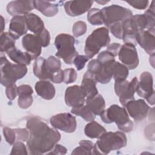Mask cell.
<instances>
[{"instance_id":"obj_1","label":"cell","mask_w":155,"mask_h":155,"mask_svg":"<svg viewBox=\"0 0 155 155\" xmlns=\"http://www.w3.org/2000/svg\"><path fill=\"white\" fill-rule=\"evenodd\" d=\"M26 128L29 131L27 148L31 155L47 154L61 139L60 133L36 117L27 121Z\"/></svg>"},{"instance_id":"obj_2","label":"cell","mask_w":155,"mask_h":155,"mask_svg":"<svg viewBox=\"0 0 155 155\" xmlns=\"http://www.w3.org/2000/svg\"><path fill=\"white\" fill-rule=\"evenodd\" d=\"M125 134L121 131L105 132L94 145L93 154H107L127 145Z\"/></svg>"},{"instance_id":"obj_3","label":"cell","mask_w":155,"mask_h":155,"mask_svg":"<svg viewBox=\"0 0 155 155\" xmlns=\"http://www.w3.org/2000/svg\"><path fill=\"white\" fill-rule=\"evenodd\" d=\"M102 120L106 124L115 122L118 128L124 132L131 131L134 127L126 109L117 105L113 104L105 110L100 115Z\"/></svg>"},{"instance_id":"obj_4","label":"cell","mask_w":155,"mask_h":155,"mask_svg":"<svg viewBox=\"0 0 155 155\" xmlns=\"http://www.w3.org/2000/svg\"><path fill=\"white\" fill-rule=\"evenodd\" d=\"M110 42L108 29L100 27L95 29L86 39L85 43V53L89 58H93L102 47L108 46Z\"/></svg>"},{"instance_id":"obj_5","label":"cell","mask_w":155,"mask_h":155,"mask_svg":"<svg viewBox=\"0 0 155 155\" xmlns=\"http://www.w3.org/2000/svg\"><path fill=\"white\" fill-rule=\"evenodd\" d=\"M27 73L26 65L12 64L5 58H1V84L5 87L15 84Z\"/></svg>"},{"instance_id":"obj_6","label":"cell","mask_w":155,"mask_h":155,"mask_svg":"<svg viewBox=\"0 0 155 155\" xmlns=\"http://www.w3.org/2000/svg\"><path fill=\"white\" fill-rule=\"evenodd\" d=\"M74 38L68 34L61 33L56 36L54 45L57 49L56 56L61 58L67 64H71L74 58L78 54L74 47Z\"/></svg>"},{"instance_id":"obj_7","label":"cell","mask_w":155,"mask_h":155,"mask_svg":"<svg viewBox=\"0 0 155 155\" xmlns=\"http://www.w3.org/2000/svg\"><path fill=\"white\" fill-rule=\"evenodd\" d=\"M101 12L104 17V24L108 28L133 16V12L129 8L115 4L104 7Z\"/></svg>"},{"instance_id":"obj_8","label":"cell","mask_w":155,"mask_h":155,"mask_svg":"<svg viewBox=\"0 0 155 155\" xmlns=\"http://www.w3.org/2000/svg\"><path fill=\"white\" fill-rule=\"evenodd\" d=\"M138 82L137 77H134L131 82L126 79L115 81L114 91L116 94L119 96V101L124 107L129 101L134 99V93Z\"/></svg>"},{"instance_id":"obj_9","label":"cell","mask_w":155,"mask_h":155,"mask_svg":"<svg viewBox=\"0 0 155 155\" xmlns=\"http://www.w3.org/2000/svg\"><path fill=\"white\" fill-rule=\"evenodd\" d=\"M136 92L138 96L145 98L150 105H154L153 79L150 72L144 71L140 74V81L138 82Z\"/></svg>"},{"instance_id":"obj_10","label":"cell","mask_w":155,"mask_h":155,"mask_svg":"<svg viewBox=\"0 0 155 155\" xmlns=\"http://www.w3.org/2000/svg\"><path fill=\"white\" fill-rule=\"evenodd\" d=\"M50 124L56 129L62 130L65 133H73L77 126L75 116L69 113H59L51 117Z\"/></svg>"},{"instance_id":"obj_11","label":"cell","mask_w":155,"mask_h":155,"mask_svg":"<svg viewBox=\"0 0 155 155\" xmlns=\"http://www.w3.org/2000/svg\"><path fill=\"white\" fill-rule=\"evenodd\" d=\"M119 60L128 69L136 68L139 62L136 46L131 44H124L121 45L118 53Z\"/></svg>"},{"instance_id":"obj_12","label":"cell","mask_w":155,"mask_h":155,"mask_svg":"<svg viewBox=\"0 0 155 155\" xmlns=\"http://www.w3.org/2000/svg\"><path fill=\"white\" fill-rule=\"evenodd\" d=\"M85 94L80 85L68 87L65 92V102L67 105L72 108L81 107L85 102Z\"/></svg>"},{"instance_id":"obj_13","label":"cell","mask_w":155,"mask_h":155,"mask_svg":"<svg viewBox=\"0 0 155 155\" xmlns=\"http://www.w3.org/2000/svg\"><path fill=\"white\" fill-rule=\"evenodd\" d=\"M125 107L129 115L136 120H142L145 119L150 110V107L143 99L130 101Z\"/></svg>"},{"instance_id":"obj_14","label":"cell","mask_w":155,"mask_h":155,"mask_svg":"<svg viewBox=\"0 0 155 155\" xmlns=\"http://www.w3.org/2000/svg\"><path fill=\"white\" fill-rule=\"evenodd\" d=\"M23 48L31 58L36 59L41 53L42 44L39 37L36 35L26 34L22 39Z\"/></svg>"},{"instance_id":"obj_15","label":"cell","mask_w":155,"mask_h":155,"mask_svg":"<svg viewBox=\"0 0 155 155\" xmlns=\"http://www.w3.org/2000/svg\"><path fill=\"white\" fill-rule=\"evenodd\" d=\"M93 1H69L64 4L66 13L70 16H80L91 8Z\"/></svg>"},{"instance_id":"obj_16","label":"cell","mask_w":155,"mask_h":155,"mask_svg":"<svg viewBox=\"0 0 155 155\" xmlns=\"http://www.w3.org/2000/svg\"><path fill=\"white\" fill-rule=\"evenodd\" d=\"M35 8L33 1H12L7 5V13L12 16L27 15Z\"/></svg>"},{"instance_id":"obj_17","label":"cell","mask_w":155,"mask_h":155,"mask_svg":"<svg viewBox=\"0 0 155 155\" xmlns=\"http://www.w3.org/2000/svg\"><path fill=\"white\" fill-rule=\"evenodd\" d=\"M154 33L148 30H144L139 31L136 36L137 44L150 55L154 54L155 42Z\"/></svg>"},{"instance_id":"obj_18","label":"cell","mask_w":155,"mask_h":155,"mask_svg":"<svg viewBox=\"0 0 155 155\" xmlns=\"http://www.w3.org/2000/svg\"><path fill=\"white\" fill-rule=\"evenodd\" d=\"M9 33L16 40L27 33L28 28L24 15L13 16L9 25Z\"/></svg>"},{"instance_id":"obj_19","label":"cell","mask_w":155,"mask_h":155,"mask_svg":"<svg viewBox=\"0 0 155 155\" xmlns=\"http://www.w3.org/2000/svg\"><path fill=\"white\" fill-rule=\"evenodd\" d=\"M124 35L123 41L125 44H131L135 46L137 45L136 36L139 32L137 24L133 16L122 22Z\"/></svg>"},{"instance_id":"obj_20","label":"cell","mask_w":155,"mask_h":155,"mask_svg":"<svg viewBox=\"0 0 155 155\" xmlns=\"http://www.w3.org/2000/svg\"><path fill=\"white\" fill-rule=\"evenodd\" d=\"M96 83L94 74L87 70L84 74L81 85L85 94L86 99L92 98L98 94Z\"/></svg>"},{"instance_id":"obj_21","label":"cell","mask_w":155,"mask_h":155,"mask_svg":"<svg viewBox=\"0 0 155 155\" xmlns=\"http://www.w3.org/2000/svg\"><path fill=\"white\" fill-rule=\"evenodd\" d=\"M35 89L38 95L45 100L53 99L56 93L53 84L48 81H38L35 84Z\"/></svg>"},{"instance_id":"obj_22","label":"cell","mask_w":155,"mask_h":155,"mask_svg":"<svg viewBox=\"0 0 155 155\" xmlns=\"http://www.w3.org/2000/svg\"><path fill=\"white\" fill-rule=\"evenodd\" d=\"M35 8L47 17L55 16L58 12V6L45 1H33Z\"/></svg>"},{"instance_id":"obj_23","label":"cell","mask_w":155,"mask_h":155,"mask_svg":"<svg viewBox=\"0 0 155 155\" xmlns=\"http://www.w3.org/2000/svg\"><path fill=\"white\" fill-rule=\"evenodd\" d=\"M28 30L35 35H38L45 28L44 23L40 17L34 13H28L24 15Z\"/></svg>"},{"instance_id":"obj_24","label":"cell","mask_w":155,"mask_h":155,"mask_svg":"<svg viewBox=\"0 0 155 155\" xmlns=\"http://www.w3.org/2000/svg\"><path fill=\"white\" fill-rule=\"evenodd\" d=\"M6 53L12 61L18 64L28 65L32 61L31 56L27 52H22L16 47L10 49Z\"/></svg>"},{"instance_id":"obj_25","label":"cell","mask_w":155,"mask_h":155,"mask_svg":"<svg viewBox=\"0 0 155 155\" xmlns=\"http://www.w3.org/2000/svg\"><path fill=\"white\" fill-rule=\"evenodd\" d=\"M45 59L43 57H38L35 59L33 64V74L42 81L51 80V75L48 72L45 67Z\"/></svg>"},{"instance_id":"obj_26","label":"cell","mask_w":155,"mask_h":155,"mask_svg":"<svg viewBox=\"0 0 155 155\" xmlns=\"http://www.w3.org/2000/svg\"><path fill=\"white\" fill-rule=\"evenodd\" d=\"M85 104L95 115H101L105 110V100L100 94H96L92 98L86 99Z\"/></svg>"},{"instance_id":"obj_27","label":"cell","mask_w":155,"mask_h":155,"mask_svg":"<svg viewBox=\"0 0 155 155\" xmlns=\"http://www.w3.org/2000/svg\"><path fill=\"white\" fill-rule=\"evenodd\" d=\"M113 62L108 64H102L101 63V66L94 73L95 79L97 82L105 84L108 83L111 81L113 78L111 71V65Z\"/></svg>"},{"instance_id":"obj_28","label":"cell","mask_w":155,"mask_h":155,"mask_svg":"<svg viewBox=\"0 0 155 155\" xmlns=\"http://www.w3.org/2000/svg\"><path fill=\"white\" fill-rule=\"evenodd\" d=\"M105 132V128L94 120L86 124L84 128L85 134L91 139H99Z\"/></svg>"},{"instance_id":"obj_29","label":"cell","mask_w":155,"mask_h":155,"mask_svg":"<svg viewBox=\"0 0 155 155\" xmlns=\"http://www.w3.org/2000/svg\"><path fill=\"white\" fill-rule=\"evenodd\" d=\"M111 71L114 81L126 79L128 75V68L124 64L114 61L111 65Z\"/></svg>"},{"instance_id":"obj_30","label":"cell","mask_w":155,"mask_h":155,"mask_svg":"<svg viewBox=\"0 0 155 155\" xmlns=\"http://www.w3.org/2000/svg\"><path fill=\"white\" fill-rule=\"evenodd\" d=\"M71 113L77 116H81L88 122L94 120L96 116V115L93 113V111L87 105H84L79 107L72 108V109L71 110Z\"/></svg>"},{"instance_id":"obj_31","label":"cell","mask_w":155,"mask_h":155,"mask_svg":"<svg viewBox=\"0 0 155 155\" xmlns=\"http://www.w3.org/2000/svg\"><path fill=\"white\" fill-rule=\"evenodd\" d=\"M0 40V51L1 53L7 52L10 49L15 47V39L8 32L1 33Z\"/></svg>"},{"instance_id":"obj_32","label":"cell","mask_w":155,"mask_h":155,"mask_svg":"<svg viewBox=\"0 0 155 155\" xmlns=\"http://www.w3.org/2000/svg\"><path fill=\"white\" fill-rule=\"evenodd\" d=\"M87 19L93 25H100L104 24V17L101 10L97 8H90L88 12Z\"/></svg>"},{"instance_id":"obj_33","label":"cell","mask_w":155,"mask_h":155,"mask_svg":"<svg viewBox=\"0 0 155 155\" xmlns=\"http://www.w3.org/2000/svg\"><path fill=\"white\" fill-rule=\"evenodd\" d=\"M45 67L48 72L50 74L51 76H52L54 73L61 69V62L59 58L50 56L45 60Z\"/></svg>"},{"instance_id":"obj_34","label":"cell","mask_w":155,"mask_h":155,"mask_svg":"<svg viewBox=\"0 0 155 155\" xmlns=\"http://www.w3.org/2000/svg\"><path fill=\"white\" fill-rule=\"evenodd\" d=\"M87 24L85 22L79 21L76 22L72 28V32L74 37H79L84 35L87 31Z\"/></svg>"},{"instance_id":"obj_35","label":"cell","mask_w":155,"mask_h":155,"mask_svg":"<svg viewBox=\"0 0 155 155\" xmlns=\"http://www.w3.org/2000/svg\"><path fill=\"white\" fill-rule=\"evenodd\" d=\"M33 101V99L31 94L20 95L18 97V104L21 108L27 109L31 105Z\"/></svg>"},{"instance_id":"obj_36","label":"cell","mask_w":155,"mask_h":155,"mask_svg":"<svg viewBox=\"0 0 155 155\" xmlns=\"http://www.w3.org/2000/svg\"><path fill=\"white\" fill-rule=\"evenodd\" d=\"M3 134L5 140L10 144L13 145L16 140V134L15 129L5 127L3 128Z\"/></svg>"},{"instance_id":"obj_37","label":"cell","mask_w":155,"mask_h":155,"mask_svg":"<svg viewBox=\"0 0 155 155\" xmlns=\"http://www.w3.org/2000/svg\"><path fill=\"white\" fill-rule=\"evenodd\" d=\"M77 78V72L74 68H67L64 70V82L67 84L74 82Z\"/></svg>"},{"instance_id":"obj_38","label":"cell","mask_w":155,"mask_h":155,"mask_svg":"<svg viewBox=\"0 0 155 155\" xmlns=\"http://www.w3.org/2000/svg\"><path fill=\"white\" fill-rule=\"evenodd\" d=\"M27 146L21 141H16L13 144L10 154H28Z\"/></svg>"},{"instance_id":"obj_39","label":"cell","mask_w":155,"mask_h":155,"mask_svg":"<svg viewBox=\"0 0 155 155\" xmlns=\"http://www.w3.org/2000/svg\"><path fill=\"white\" fill-rule=\"evenodd\" d=\"M111 33L113 35L119 39H122L123 35H124V29L122 22L116 23L113 25H111L110 28Z\"/></svg>"},{"instance_id":"obj_40","label":"cell","mask_w":155,"mask_h":155,"mask_svg":"<svg viewBox=\"0 0 155 155\" xmlns=\"http://www.w3.org/2000/svg\"><path fill=\"white\" fill-rule=\"evenodd\" d=\"M97 59L102 64H110L115 61L114 57L107 50L101 52L98 54Z\"/></svg>"},{"instance_id":"obj_41","label":"cell","mask_w":155,"mask_h":155,"mask_svg":"<svg viewBox=\"0 0 155 155\" xmlns=\"http://www.w3.org/2000/svg\"><path fill=\"white\" fill-rule=\"evenodd\" d=\"M88 59L89 58L86 55L78 54L74 58L73 63L78 70H81L84 68L85 63L88 61Z\"/></svg>"},{"instance_id":"obj_42","label":"cell","mask_w":155,"mask_h":155,"mask_svg":"<svg viewBox=\"0 0 155 155\" xmlns=\"http://www.w3.org/2000/svg\"><path fill=\"white\" fill-rule=\"evenodd\" d=\"M36 35H37L39 37L42 47H46L50 44V33L46 28H44L40 33Z\"/></svg>"},{"instance_id":"obj_43","label":"cell","mask_w":155,"mask_h":155,"mask_svg":"<svg viewBox=\"0 0 155 155\" xmlns=\"http://www.w3.org/2000/svg\"><path fill=\"white\" fill-rule=\"evenodd\" d=\"M17 141H27L29 137V131L27 128H15Z\"/></svg>"},{"instance_id":"obj_44","label":"cell","mask_w":155,"mask_h":155,"mask_svg":"<svg viewBox=\"0 0 155 155\" xmlns=\"http://www.w3.org/2000/svg\"><path fill=\"white\" fill-rule=\"evenodd\" d=\"M5 94L9 100H14L18 94V87L15 84L6 87Z\"/></svg>"},{"instance_id":"obj_45","label":"cell","mask_w":155,"mask_h":155,"mask_svg":"<svg viewBox=\"0 0 155 155\" xmlns=\"http://www.w3.org/2000/svg\"><path fill=\"white\" fill-rule=\"evenodd\" d=\"M127 2L128 3L133 7L139 10L145 9L149 4V1L147 0L146 1H127Z\"/></svg>"},{"instance_id":"obj_46","label":"cell","mask_w":155,"mask_h":155,"mask_svg":"<svg viewBox=\"0 0 155 155\" xmlns=\"http://www.w3.org/2000/svg\"><path fill=\"white\" fill-rule=\"evenodd\" d=\"M33 90L31 86L29 85H21L18 87V95H24V94H32Z\"/></svg>"},{"instance_id":"obj_47","label":"cell","mask_w":155,"mask_h":155,"mask_svg":"<svg viewBox=\"0 0 155 155\" xmlns=\"http://www.w3.org/2000/svg\"><path fill=\"white\" fill-rule=\"evenodd\" d=\"M120 47H121V45L120 44L114 42L111 44H109L107 46V51L110 53L114 57H116L118 55Z\"/></svg>"},{"instance_id":"obj_48","label":"cell","mask_w":155,"mask_h":155,"mask_svg":"<svg viewBox=\"0 0 155 155\" xmlns=\"http://www.w3.org/2000/svg\"><path fill=\"white\" fill-rule=\"evenodd\" d=\"M67 152V150L65 147L60 144L56 143L54 147V148H53V150L50 152H48L47 154H61L62 155V154H65Z\"/></svg>"},{"instance_id":"obj_49","label":"cell","mask_w":155,"mask_h":155,"mask_svg":"<svg viewBox=\"0 0 155 155\" xmlns=\"http://www.w3.org/2000/svg\"><path fill=\"white\" fill-rule=\"evenodd\" d=\"M51 81L55 84H60L64 82V70L60 69L54 73L51 76Z\"/></svg>"},{"instance_id":"obj_50","label":"cell","mask_w":155,"mask_h":155,"mask_svg":"<svg viewBox=\"0 0 155 155\" xmlns=\"http://www.w3.org/2000/svg\"><path fill=\"white\" fill-rule=\"evenodd\" d=\"M79 145L82 146L86 150H87L90 153L91 155L93 154V150L94 144L91 141L88 140H82L79 142Z\"/></svg>"},{"instance_id":"obj_51","label":"cell","mask_w":155,"mask_h":155,"mask_svg":"<svg viewBox=\"0 0 155 155\" xmlns=\"http://www.w3.org/2000/svg\"><path fill=\"white\" fill-rule=\"evenodd\" d=\"M71 154H89L90 155V153L86 150L84 148H83L82 146L79 145V147H76L73 150V151L71 152Z\"/></svg>"},{"instance_id":"obj_52","label":"cell","mask_w":155,"mask_h":155,"mask_svg":"<svg viewBox=\"0 0 155 155\" xmlns=\"http://www.w3.org/2000/svg\"><path fill=\"white\" fill-rule=\"evenodd\" d=\"M1 24H2V27H1V33H3V30L4 28V25H5V21L4 19V18L2 17V16H1Z\"/></svg>"},{"instance_id":"obj_53","label":"cell","mask_w":155,"mask_h":155,"mask_svg":"<svg viewBox=\"0 0 155 155\" xmlns=\"http://www.w3.org/2000/svg\"><path fill=\"white\" fill-rule=\"evenodd\" d=\"M96 2L97 3H99V4H102V5H104V4H105L107 3H108L109 1H96Z\"/></svg>"}]
</instances>
